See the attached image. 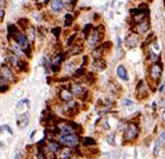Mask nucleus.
<instances>
[{"instance_id": "4", "label": "nucleus", "mask_w": 165, "mask_h": 159, "mask_svg": "<svg viewBox=\"0 0 165 159\" xmlns=\"http://www.w3.org/2000/svg\"><path fill=\"white\" fill-rule=\"evenodd\" d=\"M164 146H165V131H163V132L158 136V138L156 139V142H155V144H153L152 154H153L155 157L159 156V152H160V150H162Z\"/></svg>"}, {"instance_id": "33", "label": "nucleus", "mask_w": 165, "mask_h": 159, "mask_svg": "<svg viewBox=\"0 0 165 159\" xmlns=\"http://www.w3.org/2000/svg\"><path fill=\"white\" fill-rule=\"evenodd\" d=\"M103 127L105 130H110V125H109V120H107V119H104V120H103Z\"/></svg>"}, {"instance_id": "6", "label": "nucleus", "mask_w": 165, "mask_h": 159, "mask_svg": "<svg viewBox=\"0 0 165 159\" xmlns=\"http://www.w3.org/2000/svg\"><path fill=\"white\" fill-rule=\"evenodd\" d=\"M71 92L73 93V96H77L78 98L85 100L87 97V91L82 87L80 84H72L71 85Z\"/></svg>"}, {"instance_id": "18", "label": "nucleus", "mask_w": 165, "mask_h": 159, "mask_svg": "<svg viewBox=\"0 0 165 159\" xmlns=\"http://www.w3.org/2000/svg\"><path fill=\"white\" fill-rule=\"evenodd\" d=\"M98 153H99V151H98L97 147H94V146H90V147H87V149H86V151H85V156H86V157H89V158H93V157L98 156Z\"/></svg>"}, {"instance_id": "37", "label": "nucleus", "mask_w": 165, "mask_h": 159, "mask_svg": "<svg viewBox=\"0 0 165 159\" xmlns=\"http://www.w3.org/2000/svg\"><path fill=\"white\" fill-rule=\"evenodd\" d=\"M164 91V85H160L159 86V92H163Z\"/></svg>"}, {"instance_id": "31", "label": "nucleus", "mask_w": 165, "mask_h": 159, "mask_svg": "<svg viewBox=\"0 0 165 159\" xmlns=\"http://www.w3.org/2000/svg\"><path fill=\"white\" fill-rule=\"evenodd\" d=\"M121 104H123L124 106H130V105H132L133 103H132V100H130V99H124Z\"/></svg>"}, {"instance_id": "5", "label": "nucleus", "mask_w": 165, "mask_h": 159, "mask_svg": "<svg viewBox=\"0 0 165 159\" xmlns=\"http://www.w3.org/2000/svg\"><path fill=\"white\" fill-rule=\"evenodd\" d=\"M102 32L98 30V28H94V30H92L90 34H89V37H87V44L91 46V47H96L97 44L100 41V38H102Z\"/></svg>"}, {"instance_id": "24", "label": "nucleus", "mask_w": 165, "mask_h": 159, "mask_svg": "<svg viewBox=\"0 0 165 159\" xmlns=\"http://www.w3.org/2000/svg\"><path fill=\"white\" fill-rule=\"evenodd\" d=\"M18 25H19L23 30H26V28H29L30 23H29V20H27V19H20V20L18 21Z\"/></svg>"}, {"instance_id": "7", "label": "nucleus", "mask_w": 165, "mask_h": 159, "mask_svg": "<svg viewBox=\"0 0 165 159\" xmlns=\"http://www.w3.org/2000/svg\"><path fill=\"white\" fill-rule=\"evenodd\" d=\"M136 96L139 100L142 99H146L149 97V91H148V87H146V84L144 81H139L137 89H136Z\"/></svg>"}, {"instance_id": "30", "label": "nucleus", "mask_w": 165, "mask_h": 159, "mask_svg": "<svg viewBox=\"0 0 165 159\" xmlns=\"http://www.w3.org/2000/svg\"><path fill=\"white\" fill-rule=\"evenodd\" d=\"M153 37H155V36H153V33H151L150 36L148 37V39L145 40V43H144V45H143V46L145 47V46H148V45H149L150 43H152V40H153Z\"/></svg>"}, {"instance_id": "1", "label": "nucleus", "mask_w": 165, "mask_h": 159, "mask_svg": "<svg viewBox=\"0 0 165 159\" xmlns=\"http://www.w3.org/2000/svg\"><path fill=\"white\" fill-rule=\"evenodd\" d=\"M139 136V127L136 123H129L125 127L124 131V134H123V139L126 142V143H131V142H135L136 139Z\"/></svg>"}, {"instance_id": "9", "label": "nucleus", "mask_w": 165, "mask_h": 159, "mask_svg": "<svg viewBox=\"0 0 165 159\" xmlns=\"http://www.w3.org/2000/svg\"><path fill=\"white\" fill-rule=\"evenodd\" d=\"M125 46L128 48H133L136 46L138 45V36L135 34V33H130L128 37L125 38V41H124Z\"/></svg>"}, {"instance_id": "13", "label": "nucleus", "mask_w": 165, "mask_h": 159, "mask_svg": "<svg viewBox=\"0 0 165 159\" xmlns=\"http://www.w3.org/2000/svg\"><path fill=\"white\" fill-rule=\"evenodd\" d=\"M75 153H77V152H75L71 147H63L61 149V151L59 152V157L60 159H70Z\"/></svg>"}, {"instance_id": "2", "label": "nucleus", "mask_w": 165, "mask_h": 159, "mask_svg": "<svg viewBox=\"0 0 165 159\" xmlns=\"http://www.w3.org/2000/svg\"><path fill=\"white\" fill-rule=\"evenodd\" d=\"M59 143L66 147H77L79 145V137L75 133L59 136Z\"/></svg>"}, {"instance_id": "23", "label": "nucleus", "mask_w": 165, "mask_h": 159, "mask_svg": "<svg viewBox=\"0 0 165 159\" xmlns=\"http://www.w3.org/2000/svg\"><path fill=\"white\" fill-rule=\"evenodd\" d=\"M106 142L111 145V146H114V145H116V133H110V134L107 136Z\"/></svg>"}, {"instance_id": "11", "label": "nucleus", "mask_w": 165, "mask_h": 159, "mask_svg": "<svg viewBox=\"0 0 165 159\" xmlns=\"http://www.w3.org/2000/svg\"><path fill=\"white\" fill-rule=\"evenodd\" d=\"M59 98L60 100H63V101H65V103H68V101H71L72 98H73V93L71 92V90L61 89L59 92Z\"/></svg>"}, {"instance_id": "34", "label": "nucleus", "mask_w": 165, "mask_h": 159, "mask_svg": "<svg viewBox=\"0 0 165 159\" xmlns=\"http://www.w3.org/2000/svg\"><path fill=\"white\" fill-rule=\"evenodd\" d=\"M160 118H162L163 123H165V108H163L162 112H160Z\"/></svg>"}, {"instance_id": "12", "label": "nucleus", "mask_w": 165, "mask_h": 159, "mask_svg": "<svg viewBox=\"0 0 165 159\" xmlns=\"http://www.w3.org/2000/svg\"><path fill=\"white\" fill-rule=\"evenodd\" d=\"M29 123H30V114L27 112L20 114V117L18 118V126L23 130L29 125Z\"/></svg>"}, {"instance_id": "20", "label": "nucleus", "mask_w": 165, "mask_h": 159, "mask_svg": "<svg viewBox=\"0 0 165 159\" xmlns=\"http://www.w3.org/2000/svg\"><path fill=\"white\" fill-rule=\"evenodd\" d=\"M82 143L85 147H90V146H94L96 145V140L93 138H91V137H86V138L82 139Z\"/></svg>"}, {"instance_id": "38", "label": "nucleus", "mask_w": 165, "mask_h": 159, "mask_svg": "<svg viewBox=\"0 0 165 159\" xmlns=\"http://www.w3.org/2000/svg\"><path fill=\"white\" fill-rule=\"evenodd\" d=\"M14 159H20V153H19V152H18V153H17V154H15Z\"/></svg>"}, {"instance_id": "26", "label": "nucleus", "mask_w": 165, "mask_h": 159, "mask_svg": "<svg viewBox=\"0 0 165 159\" xmlns=\"http://www.w3.org/2000/svg\"><path fill=\"white\" fill-rule=\"evenodd\" d=\"M91 28H92V25H90V24H89V25H86V26L84 27L82 33H84V36H85V37H89V34L92 32V30H91Z\"/></svg>"}, {"instance_id": "16", "label": "nucleus", "mask_w": 165, "mask_h": 159, "mask_svg": "<svg viewBox=\"0 0 165 159\" xmlns=\"http://www.w3.org/2000/svg\"><path fill=\"white\" fill-rule=\"evenodd\" d=\"M51 8H52L53 12L59 13V12L63 11V8H64V4H63L61 0H52L51 1Z\"/></svg>"}, {"instance_id": "22", "label": "nucleus", "mask_w": 165, "mask_h": 159, "mask_svg": "<svg viewBox=\"0 0 165 159\" xmlns=\"http://www.w3.org/2000/svg\"><path fill=\"white\" fill-rule=\"evenodd\" d=\"M82 52V45H77L75 47L71 48V55H75V54H79V53Z\"/></svg>"}, {"instance_id": "32", "label": "nucleus", "mask_w": 165, "mask_h": 159, "mask_svg": "<svg viewBox=\"0 0 165 159\" xmlns=\"http://www.w3.org/2000/svg\"><path fill=\"white\" fill-rule=\"evenodd\" d=\"M52 32H53V34H54V37H59V34H60V27H56V28H53Z\"/></svg>"}, {"instance_id": "14", "label": "nucleus", "mask_w": 165, "mask_h": 159, "mask_svg": "<svg viewBox=\"0 0 165 159\" xmlns=\"http://www.w3.org/2000/svg\"><path fill=\"white\" fill-rule=\"evenodd\" d=\"M106 61L104 59H94L93 64H92V67L94 68L97 72H102L106 68Z\"/></svg>"}, {"instance_id": "39", "label": "nucleus", "mask_w": 165, "mask_h": 159, "mask_svg": "<svg viewBox=\"0 0 165 159\" xmlns=\"http://www.w3.org/2000/svg\"><path fill=\"white\" fill-rule=\"evenodd\" d=\"M70 159H78V156H77V154H73Z\"/></svg>"}, {"instance_id": "25", "label": "nucleus", "mask_w": 165, "mask_h": 159, "mask_svg": "<svg viewBox=\"0 0 165 159\" xmlns=\"http://www.w3.org/2000/svg\"><path fill=\"white\" fill-rule=\"evenodd\" d=\"M72 23H73V17L71 14L65 15V26H71Z\"/></svg>"}, {"instance_id": "35", "label": "nucleus", "mask_w": 165, "mask_h": 159, "mask_svg": "<svg viewBox=\"0 0 165 159\" xmlns=\"http://www.w3.org/2000/svg\"><path fill=\"white\" fill-rule=\"evenodd\" d=\"M159 106H160L162 108H165V97H164V98H162L160 103H159Z\"/></svg>"}, {"instance_id": "29", "label": "nucleus", "mask_w": 165, "mask_h": 159, "mask_svg": "<svg viewBox=\"0 0 165 159\" xmlns=\"http://www.w3.org/2000/svg\"><path fill=\"white\" fill-rule=\"evenodd\" d=\"M75 38H77V34H72V36H71V37L67 39V43H66V44H67L68 47H71V46H72L73 41L75 40Z\"/></svg>"}, {"instance_id": "15", "label": "nucleus", "mask_w": 165, "mask_h": 159, "mask_svg": "<svg viewBox=\"0 0 165 159\" xmlns=\"http://www.w3.org/2000/svg\"><path fill=\"white\" fill-rule=\"evenodd\" d=\"M117 76L119 77L120 79L125 80V81H128V80H129L128 70L125 68V66H124V65H119V66L117 67Z\"/></svg>"}, {"instance_id": "19", "label": "nucleus", "mask_w": 165, "mask_h": 159, "mask_svg": "<svg viewBox=\"0 0 165 159\" xmlns=\"http://www.w3.org/2000/svg\"><path fill=\"white\" fill-rule=\"evenodd\" d=\"M103 53H104V47H103V46H98V47H96V48L92 51V57H93L94 59H102Z\"/></svg>"}, {"instance_id": "21", "label": "nucleus", "mask_w": 165, "mask_h": 159, "mask_svg": "<svg viewBox=\"0 0 165 159\" xmlns=\"http://www.w3.org/2000/svg\"><path fill=\"white\" fill-rule=\"evenodd\" d=\"M148 59H149L152 64H155V62H158V61H159L160 57H159L158 54H156L155 52H150L149 53V55H148Z\"/></svg>"}, {"instance_id": "36", "label": "nucleus", "mask_w": 165, "mask_h": 159, "mask_svg": "<svg viewBox=\"0 0 165 159\" xmlns=\"http://www.w3.org/2000/svg\"><path fill=\"white\" fill-rule=\"evenodd\" d=\"M4 14H5V12H4L2 9H0V20H1L2 18H4Z\"/></svg>"}, {"instance_id": "28", "label": "nucleus", "mask_w": 165, "mask_h": 159, "mask_svg": "<svg viewBox=\"0 0 165 159\" xmlns=\"http://www.w3.org/2000/svg\"><path fill=\"white\" fill-rule=\"evenodd\" d=\"M29 30V34H27V38H29V40H34V30L32 28V27H29L27 28Z\"/></svg>"}, {"instance_id": "10", "label": "nucleus", "mask_w": 165, "mask_h": 159, "mask_svg": "<svg viewBox=\"0 0 165 159\" xmlns=\"http://www.w3.org/2000/svg\"><path fill=\"white\" fill-rule=\"evenodd\" d=\"M0 74L4 77L7 81H11V80H14V73L12 72V70L6 66V65H2L1 68H0Z\"/></svg>"}, {"instance_id": "8", "label": "nucleus", "mask_w": 165, "mask_h": 159, "mask_svg": "<svg viewBox=\"0 0 165 159\" xmlns=\"http://www.w3.org/2000/svg\"><path fill=\"white\" fill-rule=\"evenodd\" d=\"M149 30H150V23H149L148 18L144 19L140 23L136 24L135 26V31L137 33H139V34H144V33H146Z\"/></svg>"}, {"instance_id": "3", "label": "nucleus", "mask_w": 165, "mask_h": 159, "mask_svg": "<svg viewBox=\"0 0 165 159\" xmlns=\"http://www.w3.org/2000/svg\"><path fill=\"white\" fill-rule=\"evenodd\" d=\"M162 72H163V65L160 61L152 64L149 71V76H150L151 80L155 81V83H159L160 80V77H162Z\"/></svg>"}, {"instance_id": "27", "label": "nucleus", "mask_w": 165, "mask_h": 159, "mask_svg": "<svg viewBox=\"0 0 165 159\" xmlns=\"http://www.w3.org/2000/svg\"><path fill=\"white\" fill-rule=\"evenodd\" d=\"M86 77V76H85ZM86 80H87V83L89 84H93L94 81H96V77H94V74L91 72V73H89L87 74V77H86Z\"/></svg>"}, {"instance_id": "17", "label": "nucleus", "mask_w": 165, "mask_h": 159, "mask_svg": "<svg viewBox=\"0 0 165 159\" xmlns=\"http://www.w3.org/2000/svg\"><path fill=\"white\" fill-rule=\"evenodd\" d=\"M7 28H8V37H11L12 39H15L18 37V34L20 33L15 25H8Z\"/></svg>"}]
</instances>
